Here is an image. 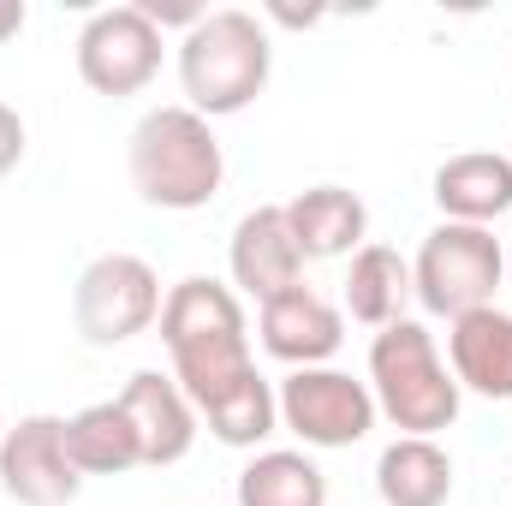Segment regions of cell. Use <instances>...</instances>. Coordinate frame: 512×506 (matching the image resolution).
Segmentation results:
<instances>
[{
	"label": "cell",
	"mask_w": 512,
	"mask_h": 506,
	"mask_svg": "<svg viewBox=\"0 0 512 506\" xmlns=\"http://www.w3.org/2000/svg\"><path fill=\"white\" fill-rule=\"evenodd\" d=\"M66 447H72V465L84 477H126V471L143 465L137 429H131L120 399H96V405L72 411L66 417Z\"/></svg>",
	"instance_id": "e0dca14e"
},
{
	"label": "cell",
	"mask_w": 512,
	"mask_h": 506,
	"mask_svg": "<svg viewBox=\"0 0 512 506\" xmlns=\"http://www.w3.org/2000/svg\"><path fill=\"white\" fill-rule=\"evenodd\" d=\"M120 405H126L131 429H137V447H143V465H179L191 447H197V405L185 399V387L161 370H137L120 387Z\"/></svg>",
	"instance_id": "7c38bea8"
},
{
	"label": "cell",
	"mask_w": 512,
	"mask_h": 506,
	"mask_svg": "<svg viewBox=\"0 0 512 506\" xmlns=\"http://www.w3.org/2000/svg\"><path fill=\"white\" fill-rule=\"evenodd\" d=\"M376 495L382 506H447L453 501V459L429 435H399L376 459Z\"/></svg>",
	"instance_id": "2e32d148"
},
{
	"label": "cell",
	"mask_w": 512,
	"mask_h": 506,
	"mask_svg": "<svg viewBox=\"0 0 512 506\" xmlns=\"http://www.w3.org/2000/svg\"><path fill=\"white\" fill-rule=\"evenodd\" d=\"M0 435H6V423H0Z\"/></svg>",
	"instance_id": "d4e9b609"
},
{
	"label": "cell",
	"mask_w": 512,
	"mask_h": 506,
	"mask_svg": "<svg viewBox=\"0 0 512 506\" xmlns=\"http://www.w3.org/2000/svg\"><path fill=\"white\" fill-rule=\"evenodd\" d=\"M161 346L173 358L167 376L185 387V399L197 411H209L215 399H227L233 387L256 376L245 304L233 286H221L209 274H191L161 298Z\"/></svg>",
	"instance_id": "6da1fadb"
},
{
	"label": "cell",
	"mask_w": 512,
	"mask_h": 506,
	"mask_svg": "<svg viewBox=\"0 0 512 506\" xmlns=\"http://www.w3.org/2000/svg\"><path fill=\"white\" fill-rule=\"evenodd\" d=\"M227 274L239 292H251L256 304L304 286V256L292 245V227H286V209L280 203H262L251 209L239 227H233V245H227Z\"/></svg>",
	"instance_id": "8fae6325"
},
{
	"label": "cell",
	"mask_w": 512,
	"mask_h": 506,
	"mask_svg": "<svg viewBox=\"0 0 512 506\" xmlns=\"http://www.w3.org/2000/svg\"><path fill=\"white\" fill-rule=\"evenodd\" d=\"M280 399V429H292L304 447L316 453H334V447H358L370 429H376V393L370 381L346 376L334 364H316V370H292V376L274 387Z\"/></svg>",
	"instance_id": "52a82bcc"
},
{
	"label": "cell",
	"mask_w": 512,
	"mask_h": 506,
	"mask_svg": "<svg viewBox=\"0 0 512 506\" xmlns=\"http://www.w3.org/2000/svg\"><path fill=\"white\" fill-rule=\"evenodd\" d=\"M0 495L18 506H72L84 495V471L66 447V417H18L0 435Z\"/></svg>",
	"instance_id": "9c48e42d"
},
{
	"label": "cell",
	"mask_w": 512,
	"mask_h": 506,
	"mask_svg": "<svg viewBox=\"0 0 512 506\" xmlns=\"http://www.w3.org/2000/svg\"><path fill=\"white\" fill-rule=\"evenodd\" d=\"M501 280H507V251L489 227L441 221V227H429V239L417 245V262H411V298L447 322L495 304Z\"/></svg>",
	"instance_id": "5b68a950"
},
{
	"label": "cell",
	"mask_w": 512,
	"mask_h": 506,
	"mask_svg": "<svg viewBox=\"0 0 512 506\" xmlns=\"http://www.w3.org/2000/svg\"><path fill=\"white\" fill-rule=\"evenodd\" d=\"M405 298H411V262L393 245H364L352 256V274H346V316L352 322L387 328L405 316Z\"/></svg>",
	"instance_id": "ac0fdd59"
},
{
	"label": "cell",
	"mask_w": 512,
	"mask_h": 506,
	"mask_svg": "<svg viewBox=\"0 0 512 506\" xmlns=\"http://www.w3.org/2000/svg\"><path fill=\"white\" fill-rule=\"evenodd\" d=\"M429 197L441 209V221H459V227H489L512 209V161L495 149H465V155H447L429 179Z\"/></svg>",
	"instance_id": "4fadbf2b"
},
{
	"label": "cell",
	"mask_w": 512,
	"mask_h": 506,
	"mask_svg": "<svg viewBox=\"0 0 512 506\" xmlns=\"http://www.w3.org/2000/svg\"><path fill=\"white\" fill-rule=\"evenodd\" d=\"M137 12L167 36V24H179V30H191V24H203V6H191V0H173V6H161V0H137Z\"/></svg>",
	"instance_id": "44dd1931"
},
{
	"label": "cell",
	"mask_w": 512,
	"mask_h": 506,
	"mask_svg": "<svg viewBox=\"0 0 512 506\" xmlns=\"http://www.w3.org/2000/svg\"><path fill=\"white\" fill-rule=\"evenodd\" d=\"M286 209V227H292V245L304 262H334V256H358L364 251V233H370V209L358 191L346 185H310L298 191Z\"/></svg>",
	"instance_id": "5bb4252c"
},
{
	"label": "cell",
	"mask_w": 512,
	"mask_h": 506,
	"mask_svg": "<svg viewBox=\"0 0 512 506\" xmlns=\"http://www.w3.org/2000/svg\"><path fill=\"white\" fill-rule=\"evenodd\" d=\"M203 423H209V435L221 441V447H262L274 429H280V399H274V387L262 376H251L245 387H233L227 399H215L209 411H197Z\"/></svg>",
	"instance_id": "ffe728a7"
},
{
	"label": "cell",
	"mask_w": 512,
	"mask_h": 506,
	"mask_svg": "<svg viewBox=\"0 0 512 506\" xmlns=\"http://www.w3.org/2000/svg\"><path fill=\"white\" fill-rule=\"evenodd\" d=\"M370 393H376V411L393 429L429 435V441L459 423V399H465L453 370L435 352V334L411 316L387 322L370 340Z\"/></svg>",
	"instance_id": "277c9868"
},
{
	"label": "cell",
	"mask_w": 512,
	"mask_h": 506,
	"mask_svg": "<svg viewBox=\"0 0 512 506\" xmlns=\"http://www.w3.org/2000/svg\"><path fill=\"white\" fill-rule=\"evenodd\" d=\"M507 161H512V155H507Z\"/></svg>",
	"instance_id": "484cf974"
},
{
	"label": "cell",
	"mask_w": 512,
	"mask_h": 506,
	"mask_svg": "<svg viewBox=\"0 0 512 506\" xmlns=\"http://www.w3.org/2000/svg\"><path fill=\"white\" fill-rule=\"evenodd\" d=\"M72 322L102 352L149 334L161 322V280H155V268L131 251L96 256L78 274V286H72Z\"/></svg>",
	"instance_id": "8992f818"
},
{
	"label": "cell",
	"mask_w": 512,
	"mask_h": 506,
	"mask_svg": "<svg viewBox=\"0 0 512 506\" xmlns=\"http://www.w3.org/2000/svg\"><path fill=\"white\" fill-rule=\"evenodd\" d=\"M256 334H262V352H268V358H280V364H292V370H316V364H328V358L340 352L346 316H340L322 292L292 286V292L256 304Z\"/></svg>",
	"instance_id": "30bf717a"
},
{
	"label": "cell",
	"mask_w": 512,
	"mask_h": 506,
	"mask_svg": "<svg viewBox=\"0 0 512 506\" xmlns=\"http://www.w3.org/2000/svg\"><path fill=\"white\" fill-rule=\"evenodd\" d=\"M24 18H30L24 0H0V42H12V36L24 30Z\"/></svg>",
	"instance_id": "603a6c76"
},
{
	"label": "cell",
	"mask_w": 512,
	"mask_h": 506,
	"mask_svg": "<svg viewBox=\"0 0 512 506\" xmlns=\"http://www.w3.org/2000/svg\"><path fill=\"white\" fill-rule=\"evenodd\" d=\"M268 12H274L280 24H316V18H322V12H292V6H268Z\"/></svg>",
	"instance_id": "cb8c5ba5"
},
{
	"label": "cell",
	"mask_w": 512,
	"mask_h": 506,
	"mask_svg": "<svg viewBox=\"0 0 512 506\" xmlns=\"http://www.w3.org/2000/svg\"><path fill=\"white\" fill-rule=\"evenodd\" d=\"M239 506H328V477L310 453L268 447L239 471Z\"/></svg>",
	"instance_id": "d6986e66"
},
{
	"label": "cell",
	"mask_w": 512,
	"mask_h": 506,
	"mask_svg": "<svg viewBox=\"0 0 512 506\" xmlns=\"http://www.w3.org/2000/svg\"><path fill=\"white\" fill-rule=\"evenodd\" d=\"M268 72H274V42L256 12L221 6L179 36V90H185V108L203 120L245 114L268 90Z\"/></svg>",
	"instance_id": "3957f363"
},
{
	"label": "cell",
	"mask_w": 512,
	"mask_h": 506,
	"mask_svg": "<svg viewBox=\"0 0 512 506\" xmlns=\"http://www.w3.org/2000/svg\"><path fill=\"white\" fill-rule=\"evenodd\" d=\"M126 173H131V191H137L149 209L191 215V209H209V203L221 197L227 155H221L215 126L179 102V108H149V114L131 126Z\"/></svg>",
	"instance_id": "7a4b0ae2"
},
{
	"label": "cell",
	"mask_w": 512,
	"mask_h": 506,
	"mask_svg": "<svg viewBox=\"0 0 512 506\" xmlns=\"http://www.w3.org/2000/svg\"><path fill=\"white\" fill-rule=\"evenodd\" d=\"M447 358H453V381L459 393L477 399H512V310H471L453 322L447 334Z\"/></svg>",
	"instance_id": "9a60e30c"
},
{
	"label": "cell",
	"mask_w": 512,
	"mask_h": 506,
	"mask_svg": "<svg viewBox=\"0 0 512 506\" xmlns=\"http://www.w3.org/2000/svg\"><path fill=\"white\" fill-rule=\"evenodd\" d=\"M18 161H24V120H18L12 102H0V179H6Z\"/></svg>",
	"instance_id": "7402d4cb"
},
{
	"label": "cell",
	"mask_w": 512,
	"mask_h": 506,
	"mask_svg": "<svg viewBox=\"0 0 512 506\" xmlns=\"http://www.w3.org/2000/svg\"><path fill=\"white\" fill-rule=\"evenodd\" d=\"M161 54H167V36L137 12V0L90 12L84 30H78V78L96 96H114V102L155 84Z\"/></svg>",
	"instance_id": "ba28073f"
}]
</instances>
